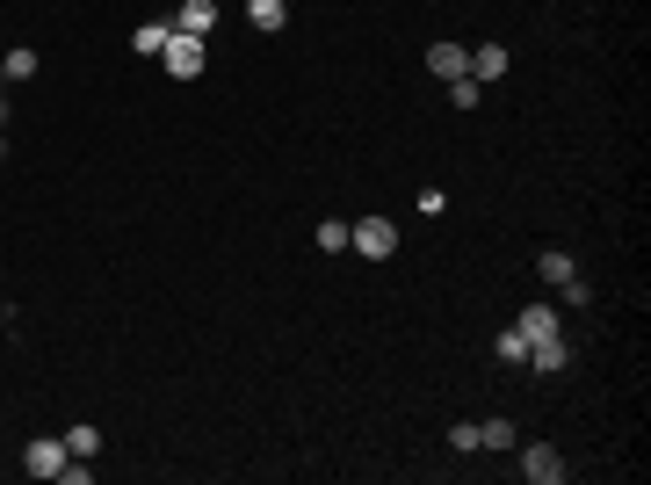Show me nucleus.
Masks as SVG:
<instances>
[{
	"label": "nucleus",
	"mask_w": 651,
	"mask_h": 485,
	"mask_svg": "<svg viewBox=\"0 0 651 485\" xmlns=\"http://www.w3.org/2000/svg\"><path fill=\"white\" fill-rule=\"evenodd\" d=\"M160 66H167L174 80H196V73L210 66V44H203V37H189V29H167V51H160Z\"/></svg>",
	"instance_id": "obj_1"
},
{
	"label": "nucleus",
	"mask_w": 651,
	"mask_h": 485,
	"mask_svg": "<svg viewBox=\"0 0 651 485\" xmlns=\"http://www.w3.org/2000/svg\"><path fill=\"white\" fill-rule=\"evenodd\" d=\"M348 247H355L362 261H391V254H398V225H391V218H362V225H348Z\"/></svg>",
	"instance_id": "obj_2"
},
{
	"label": "nucleus",
	"mask_w": 651,
	"mask_h": 485,
	"mask_svg": "<svg viewBox=\"0 0 651 485\" xmlns=\"http://www.w3.org/2000/svg\"><path fill=\"white\" fill-rule=\"evenodd\" d=\"M66 457H73L66 442H51V435H37V442L22 449V471H29V478H58V471H66Z\"/></svg>",
	"instance_id": "obj_3"
},
{
	"label": "nucleus",
	"mask_w": 651,
	"mask_h": 485,
	"mask_svg": "<svg viewBox=\"0 0 651 485\" xmlns=\"http://www.w3.org/2000/svg\"><path fill=\"white\" fill-rule=\"evenodd\" d=\"M521 471H529L536 485H557V478H565V457H557L550 442H536V449H521Z\"/></svg>",
	"instance_id": "obj_4"
},
{
	"label": "nucleus",
	"mask_w": 651,
	"mask_h": 485,
	"mask_svg": "<svg viewBox=\"0 0 651 485\" xmlns=\"http://www.w3.org/2000/svg\"><path fill=\"white\" fill-rule=\"evenodd\" d=\"M174 29H189V37H210V29H217V0H181Z\"/></svg>",
	"instance_id": "obj_5"
},
{
	"label": "nucleus",
	"mask_w": 651,
	"mask_h": 485,
	"mask_svg": "<svg viewBox=\"0 0 651 485\" xmlns=\"http://www.w3.org/2000/svg\"><path fill=\"white\" fill-rule=\"evenodd\" d=\"M521 341H550V333H557V305H521Z\"/></svg>",
	"instance_id": "obj_6"
},
{
	"label": "nucleus",
	"mask_w": 651,
	"mask_h": 485,
	"mask_svg": "<svg viewBox=\"0 0 651 485\" xmlns=\"http://www.w3.org/2000/svg\"><path fill=\"white\" fill-rule=\"evenodd\" d=\"M427 66L442 73V80H463V73H471V51H463V44H434V51H427Z\"/></svg>",
	"instance_id": "obj_7"
},
{
	"label": "nucleus",
	"mask_w": 651,
	"mask_h": 485,
	"mask_svg": "<svg viewBox=\"0 0 651 485\" xmlns=\"http://www.w3.org/2000/svg\"><path fill=\"white\" fill-rule=\"evenodd\" d=\"M500 73H507V44H478L471 51V80L485 87V80H500Z\"/></svg>",
	"instance_id": "obj_8"
},
{
	"label": "nucleus",
	"mask_w": 651,
	"mask_h": 485,
	"mask_svg": "<svg viewBox=\"0 0 651 485\" xmlns=\"http://www.w3.org/2000/svg\"><path fill=\"white\" fill-rule=\"evenodd\" d=\"M529 362H536V370H565V362H572L565 333H550V341H529Z\"/></svg>",
	"instance_id": "obj_9"
},
{
	"label": "nucleus",
	"mask_w": 651,
	"mask_h": 485,
	"mask_svg": "<svg viewBox=\"0 0 651 485\" xmlns=\"http://www.w3.org/2000/svg\"><path fill=\"white\" fill-rule=\"evenodd\" d=\"M536 276H543V283L557 290V283H572L579 268H572V254H557V247H550V254H536Z\"/></svg>",
	"instance_id": "obj_10"
},
{
	"label": "nucleus",
	"mask_w": 651,
	"mask_h": 485,
	"mask_svg": "<svg viewBox=\"0 0 651 485\" xmlns=\"http://www.w3.org/2000/svg\"><path fill=\"white\" fill-rule=\"evenodd\" d=\"M478 449H514V428L507 420H478Z\"/></svg>",
	"instance_id": "obj_11"
},
{
	"label": "nucleus",
	"mask_w": 651,
	"mask_h": 485,
	"mask_svg": "<svg viewBox=\"0 0 651 485\" xmlns=\"http://www.w3.org/2000/svg\"><path fill=\"white\" fill-rule=\"evenodd\" d=\"M492 355H500V362H529V341H521V326H507L500 341H492Z\"/></svg>",
	"instance_id": "obj_12"
},
{
	"label": "nucleus",
	"mask_w": 651,
	"mask_h": 485,
	"mask_svg": "<svg viewBox=\"0 0 651 485\" xmlns=\"http://www.w3.org/2000/svg\"><path fill=\"white\" fill-rule=\"evenodd\" d=\"M44 66V58L37 51H8V58H0V73H8V80H29V73H37Z\"/></svg>",
	"instance_id": "obj_13"
},
{
	"label": "nucleus",
	"mask_w": 651,
	"mask_h": 485,
	"mask_svg": "<svg viewBox=\"0 0 651 485\" xmlns=\"http://www.w3.org/2000/svg\"><path fill=\"white\" fill-rule=\"evenodd\" d=\"M283 22H290L283 0H254V29H283Z\"/></svg>",
	"instance_id": "obj_14"
},
{
	"label": "nucleus",
	"mask_w": 651,
	"mask_h": 485,
	"mask_svg": "<svg viewBox=\"0 0 651 485\" xmlns=\"http://www.w3.org/2000/svg\"><path fill=\"white\" fill-rule=\"evenodd\" d=\"M449 449H456V457H471V449H478V420H456V428H449Z\"/></svg>",
	"instance_id": "obj_15"
},
{
	"label": "nucleus",
	"mask_w": 651,
	"mask_h": 485,
	"mask_svg": "<svg viewBox=\"0 0 651 485\" xmlns=\"http://www.w3.org/2000/svg\"><path fill=\"white\" fill-rule=\"evenodd\" d=\"M131 44H138L145 58H160V51H167V29H160V22H145V29H138V37H131Z\"/></svg>",
	"instance_id": "obj_16"
},
{
	"label": "nucleus",
	"mask_w": 651,
	"mask_h": 485,
	"mask_svg": "<svg viewBox=\"0 0 651 485\" xmlns=\"http://www.w3.org/2000/svg\"><path fill=\"white\" fill-rule=\"evenodd\" d=\"M449 102H456V109H478V80H471V73L449 80Z\"/></svg>",
	"instance_id": "obj_17"
},
{
	"label": "nucleus",
	"mask_w": 651,
	"mask_h": 485,
	"mask_svg": "<svg viewBox=\"0 0 651 485\" xmlns=\"http://www.w3.org/2000/svg\"><path fill=\"white\" fill-rule=\"evenodd\" d=\"M319 247H326V254H340V247H348V225L326 218V225H319Z\"/></svg>",
	"instance_id": "obj_18"
},
{
	"label": "nucleus",
	"mask_w": 651,
	"mask_h": 485,
	"mask_svg": "<svg viewBox=\"0 0 651 485\" xmlns=\"http://www.w3.org/2000/svg\"><path fill=\"white\" fill-rule=\"evenodd\" d=\"M66 449H73V457H95L102 435H95V428H73V435H66Z\"/></svg>",
	"instance_id": "obj_19"
},
{
	"label": "nucleus",
	"mask_w": 651,
	"mask_h": 485,
	"mask_svg": "<svg viewBox=\"0 0 651 485\" xmlns=\"http://www.w3.org/2000/svg\"><path fill=\"white\" fill-rule=\"evenodd\" d=\"M0 116H8V102H0Z\"/></svg>",
	"instance_id": "obj_20"
}]
</instances>
